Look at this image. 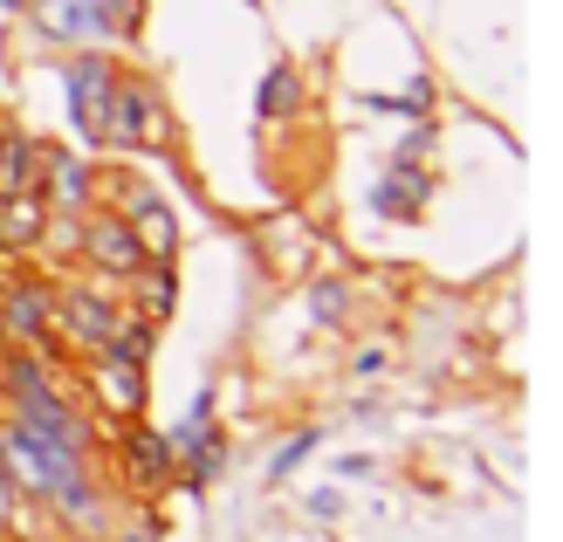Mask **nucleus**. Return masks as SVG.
Wrapping results in <instances>:
<instances>
[{
	"label": "nucleus",
	"instance_id": "obj_1",
	"mask_svg": "<svg viewBox=\"0 0 563 542\" xmlns=\"http://www.w3.org/2000/svg\"><path fill=\"white\" fill-rule=\"evenodd\" d=\"M118 317H124L118 296L90 289V281H69V289H55V323H48V336H63V344H76L82 357H97L110 344V330H118Z\"/></svg>",
	"mask_w": 563,
	"mask_h": 542
},
{
	"label": "nucleus",
	"instance_id": "obj_2",
	"mask_svg": "<svg viewBox=\"0 0 563 542\" xmlns=\"http://www.w3.org/2000/svg\"><path fill=\"white\" fill-rule=\"evenodd\" d=\"M145 137H165V110L145 82L118 76L110 82V103H103V131H97V152H137Z\"/></svg>",
	"mask_w": 563,
	"mask_h": 542
},
{
	"label": "nucleus",
	"instance_id": "obj_3",
	"mask_svg": "<svg viewBox=\"0 0 563 542\" xmlns=\"http://www.w3.org/2000/svg\"><path fill=\"white\" fill-rule=\"evenodd\" d=\"M76 254L97 275H110V281H137V275H145V247H137V234H131L124 213H82Z\"/></svg>",
	"mask_w": 563,
	"mask_h": 542
},
{
	"label": "nucleus",
	"instance_id": "obj_4",
	"mask_svg": "<svg viewBox=\"0 0 563 542\" xmlns=\"http://www.w3.org/2000/svg\"><path fill=\"white\" fill-rule=\"evenodd\" d=\"M124 69L110 63L103 48H76L69 69H63V90H69V118L82 131V145L97 152V131H103V103H110V82H118Z\"/></svg>",
	"mask_w": 563,
	"mask_h": 542
},
{
	"label": "nucleus",
	"instance_id": "obj_5",
	"mask_svg": "<svg viewBox=\"0 0 563 542\" xmlns=\"http://www.w3.org/2000/svg\"><path fill=\"white\" fill-rule=\"evenodd\" d=\"M48 323H55V281L21 275V281L0 289V336H8L14 351H35L48 336Z\"/></svg>",
	"mask_w": 563,
	"mask_h": 542
},
{
	"label": "nucleus",
	"instance_id": "obj_6",
	"mask_svg": "<svg viewBox=\"0 0 563 542\" xmlns=\"http://www.w3.org/2000/svg\"><path fill=\"white\" fill-rule=\"evenodd\" d=\"M90 391L103 398V419H110V425L145 419V364H131V357H118V351H97V357H90Z\"/></svg>",
	"mask_w": 563,
	"mask_h": 542
},
{
	"label": "nucleus",
	"instance_id": "obj_7",
	"mask_svg": "<svg viewBox=\"0 0 563 542\" xmlns=\"http://www.w3.org/2000/svg\"><path fill=\"white\" fill-rule=\"evenodd\" d=\"M118 461H124V474L137 480V488H173L179 480V453H173V440L158 433V425H118Z\"/></svg>",
	"mask_w": 563,
	"mask_h": 542
},
{
	"label": "nucleus",
	"instance_id": "obj_8",
	"mask_svg": "<svg viewBox=\"0 0 563 542\" xmlns=\"http://www.w3.org/2000/svg\"><path fill=\"white\" fill-rule=\"evenodd\" d=\"M27 14H35L42 35L63 42V48H97V42H110L103 0H27Z\"/></svg>",
	"mask_w": 563,
	"mask_h": 542
},
{
	"label": "nucleus",
	"instance_id": "obj_9",
	"mask_svg": "<svg viewBox=\"0 0 563 542\" xmlns=\"http://www.w3.org/2000/svg\"><path fill=\"white\" fill-rule=\"evenodd\" d=\"M35 192L48 199V213H90L97 207V165L82 152H48Z\"/></svg>",
	"mask_w": 563,
	"mask_h": 542
},
{
	"label": "nucleus",
	"instance_id": "obj_10",
	"mask_svg": "<svg viewBox=\"0 0 563 542\" xmlns=\"http://www.w3.org/2000/svg\"><path fill=\"white\" fill-rule=\"evenodd\" d=\"M42 501H55L63 516L82 529V535H103V522H110V508H103V488L90 480V461H69V467H55V480H48V495Z\"/></svg>",
	"mask_w": 563,
	"mask_h": 542
},
{
	"label": "nucleus",
	"instance_id": "obj_11",
	"mask_svg": "<svg viewBox=\"0 0 563 542\" xmlns=\"http://www.w3.org/2000/svg\"><path fill=\"white\" fill-rule=\"evenodd\" d=\"M118 213L131 220V234H137V247H145V262H173V254H179V220H173V207H165V199L137 192L131 207H118Z\"/></svg>",
	"mask_w": 563,
	"mask_h": 542
},
{
	"label": "nucleus",
	"instance_id": "obj_12",
	"mask_svg": "<svg viewBox=\"0 0 563 542\" xmlns=\"http://www.w3.org/2000/svg\"><path fill=\"white\" fill-rule=\"evenodd\" d=\"M427 199H433V179L419 173V165H391V173L372 186V207L385 220H419V213H427Z\"/></svg>",
	"mask_w": 563,
	"mask_h": 542
},
{
	"label": "nucleus",
	"instance_id": "obj_13",
	"mask_svg": "<svg viewBox=\"0 0 563 542\" xmlns=\"http://www.w3.org/2000/svg\"><path fill=\"white\" fill-rule=\"evenodd\" d=\"M42 226H48V199L42 192H8L0 199V254H35L42 247Z\"/></svg>",
	"mask_w": 563,
	"mask_h": 542
},
{
	"label": "nucleus",
	"instance_id": "obj_14",
	"mask_svg": "<svg viewBox=\"0 0 563 542\" xmlns=\"http://www.w3.org/2000/svg\"><path fill=\"white\" fill-rule=\"evenodd\" d=\"M42 158H48V145H35V137H21V131H0V199L35 192L42 186Z\"/></svg>",
	"mask_w": 563,
	"mask_h": 542
},
{
	"label": "nucleus",
	"instance_id": "obj_15",
	"mask_svg": "<svg viewBox=\"0 0 563 542\" xmlns=\"http://www.w3.org/2000/svg\"><path fill=\"white\" fill-rule=\"evenodd\" d=\"M296 110H302V69L296 63H275L255 82V118L262 124H282V118H296Z\"/></svg>",
	"mask_w": 563,
	"mask_h": 542
},
{
	"label": "nucleus",
	"instance_id": "obj_16",
	"mask_svg": "<svg viewBox=\"0 0 563 542\" xmlns=\"http://www.w3.org/2000/svg\"><path fill=\"white\" fill-rule=\"evenodd\" d=\"M220 467H228V433H220V425H213V433H207L200 446H186V453H179V474H186V495H207V488H213V480H220Z\"/></svg>",
	"mask_w": 563,
	"mask_h": 542
},
{
	"label": "nucleus",
	"instance_id": "obj_17",
	"mask_svg": "<svg viewBox=\"0 0 563 542\" xmlns=\"http://www.w3.org/2000/svg\"><path fill=\"white\" fill-rule=\"evenodd\" d=\"M103 351H118V357H131V364H152V351H158V323L137 317V309L124 302V317H118V330H110Z\"/></svg>",
	"mask_w": 563,
	"mask_h": 542
},
{
	"label": "nucleus",
	"instance_id": "obj_18",
	"mask_svg": "<svg viewBox=\"0 0 563 542\" xmlns=\"http://www.w3.org/2000/svg\"><path fill=\"white\" fill-rule=\"evenodd\" d=\"M137 281H145V309H137V317L165 323V317H173V289H179L173 262H145V275H137ZM137 281H131V289H137Z\"/></svg>",
	"mask_w": 563,
	"mask_h": 542
},
{
	"label": "nucleus",
	"instance_id": "obj_19",
	"mask_svg": "<svg viewBox=\"0 0 563 542\" xmlns=\"http://www.w3.org/2000/svg\"><path fill=\"white\" fill-rule=\"evenodd\" d=\"M317 446H323V425H302L296 440H282V446L268 453V488H282V480H289V474H296V467H302Z\"/></svg>",
	"mask_w": 563,
	"mask_h": 542
},
{
	"label": "nucleus",
	"instance_id": "obj_20",
	"mask_svg": "<svg viewBox=\"0 0 563 542\" xmlns=\"http://www.w3.org/2000/svg\"><path fill=\"white\" fill-rule=\"evenodd\" d=\"M309 317H317L323 330H344V317H351V281H336V275H323L317 289H309Z\"/></svg>",
	"mask_w": 563,
	"mask_h": 542
},
{
	"label": "nucleus",
	"instance_id": "obj_21",
	"mask_svg": "<svg viewBox=\"0 0 563 542\" xmlns=\"http://www.w3.org/2000/svg\"><path fill=\"white\" fill-rule=\"evenodd\" d=\"M364 103H372V110H399V118H427V110H433V76H412L399 97H364Z\"/></svg>",
	"mask_w": 563,
	"mask_h": 542
},
{
	"label": "nucleus",
	"instance_id": "obj_22",
	"mask_svg": "<svg viewBox=\"0 0 563 542\" xmlns=\"http://www.w3.org/2000/svg\"><path fill=\"white\" fill-rule=\"evenodd\" d=\"M309 516H317V522H336V516H344V495H336V488H317V495H309Z\"/></svg>",
	"mask_w": 563,
	"mask_h": 542
},
{
	"label": "nucleus",
	"instance_id": "obj_23",
	"mask_svg": "<svg viewBox=\"0 0 563 542\" xmlns=\"http://www.w3.org/2000/svg\"><path fill=\"white\" fill-rule=\"evenodd\" d=\"M364 474H378L372 453H344V461H336V480H364Z\"/></svg>",
	"mask_w": 563,
	"mask_h": 542
},
{
	"label": "nucleus",
	"instance_id": "obj_24",
	"mask_svg": "<svg viewBox=\"0 0 563 542\" xmlns=\"http://www.w3.org/2000/svg\"><path fill=\"white\" fill-rule=\"evenodd\" d=\"M14 501H21V495H14V480L0 474V529H14Z\"/></svg>",
	"mask_w": 563,
	"mask_h": 542
},
{
	"label": "nucleus",
	"instance_id": "obj_25",
	"mask_svg": "<svg viewBox=\"0 0 563 542\" xmlns=\"http://www.w3.org/2000/svg\"><path fill=\"white\" fill-rule=\"evenodd\" d=\"M0 8H21V0H0Z\"/></svg>",
	"mask_w": 563,
	"mask_h": 542
}]
</instances>
